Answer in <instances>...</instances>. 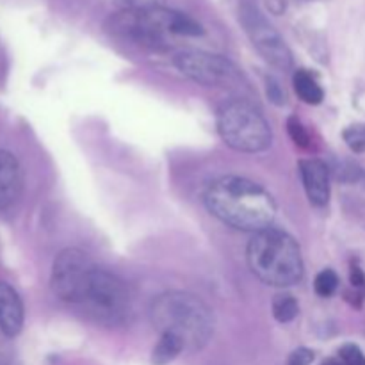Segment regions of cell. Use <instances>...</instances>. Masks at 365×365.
Instances as JSON below:
<instances>
[{"instance_id": "cell-3", "label": "cell", "mask_w": 365, "mask_h": 365, "mask_svg": "<svg viewBox=\"0 0 365 365\" xmlns=\"http://www.w3.org/2000/svg\"><path fill=\"white\" fill-rule=\"evenodd\" d=\"M153 327L160 334H173L185 348H202L214 334V314L198 296L191 292H164L150 309Z\"/></svg>"}, {"instance_id": "cell-22", "label": "cell", "mask_w": 365, "mask_h": 365, "mask_svg": "<svg viewBox=\"0 0 365 365\" xmlns=\"http://www.w3.org/2000/svg\"><path fill=\"white\" fill-rule=\"evenodd\" d=\"M267 95H269V98L273 100L277 106H284V103L287 102V100H285L284 89H282L280 84H278L277 81H273V78L267 81Z\"/></svg>"}, {"instance_id": "cell-12", "label": "cell", "mask_w": 365, "mask_h": 365, "mask_svg": "<svg viewBox=\"0 0 365 365\" xmlns=\"http://www.w3.org/2000/svg\"><path fill=\"white\" fill-rule=\"evenodd\" d=\"M21 191V171L16 157L7 150H0V210L7 209L18 200Z\"/></svg>"}, {"instance_id": "cell-18", "label": "cell", "mask_w": 365, "mask_h": 365, "mask_svg": "<svg viewBox=\"0 0 365 365\" xmlns=\"http://www.w3.org/2000/svg\"><path fill=\"white\" fill-rule=\"evenodd\" d=\"M287 130H289V135H291L292 141H294L298 146L307 148V146L310 145L309 132H307V128L303 127V123L296 116H291L287 120Z\"/></svg>"}, {"instance_id": "cell-24", "label": "cell", "mask_w": 365, "mask_h": 365, "mask_svg": "<svg viewBox=\"0 0 365 365\" xmlns=\"http://www.w3.org/2000/svg\"><path fill=\"white\" fill-rule=\"evenodd\" d=\"M321 365H342L341 362H339V360H334V359H330V360H327V362H323Z\"/></svg>"}, {"instance_id": "cell-14", "label": "cell", "mask_w": 365, "mask_h": 365, "mask_svg": "<svg viewBox=\"0 0 365 365\" xmlns=\"http://www.w3.org/2000/svg\"><path fill=\"white\" fill-rule=\"evenodd\" d=\"M184 348L185 344L180 337L173 334H163L152 351V364L168 365L184 351Z\"/></svg>"}, {"instance_id": "cell-4", "label": "cell", "mask_w": 365, "mask_h": 365, "mask_svg": "<svg viewBox=\"0 0 365 365\" xmlns=\"http://www.w3.org/2000/svg\"><path fill=\"white\" fill-rule=\"evenodd\" d=\"M250 269L273 287H291L303 278V257L298 242L287 232L266 228L257 232L248 245Z\"/></svg>"}, {"instance_id": "cell-11", "label": "cell", "mask_w": 365, "mask_h": 365, "mask_svg": "<svg viewBox=\"0 0 365 365\" xmlns=\"http://www.w3.org/2000/svg\"><path fill=\"white\" fill-rule=\"evenodd\" d=\"M24 303L18 292L6 282H0V331L7 337H14L24 327Z\"/></svg>"}, {"instance_id": "cell-21", "label": "cell", "mask_w": 365, "mask_h": 365, "mask_svg": "<svg viewBox=\"0 0 365 365\" xmlns=\"http://www.w3.org/2000/svg\"><path fill=\"white\" fill-rule=\"evenodd\" d=\"M125 9H150L163 6L166 0H118Z\"/></svg>"}, {"instance_id": "cell-13", "label": "cell", "mask_w": 365, "mask_h": 365, "mask_svg": "<svg viewBox=\"0 0 365 365\" xmlns=\"http://www.w3.org/2000/svg\"><path fill=\"white\" fill-rule=\"evenodd\" d=\"M292 82H294V91L298 93L299 98L305 103H310V106H317V103L323 102L324 91L317 81L314 78V75L307 70H296L294 77H292Z\"/></svg>"}, {"instance_id": "cell-17", "label": "cell", "mask_w": 365, "mask_h": 365, "mask_svg": "<svg viewBox=\"0 0 365 365\" xmlns=\"http://www.w3.org/2000/svg\"><path fill=\"white\" fill-rule=\"evenodd\" d=\"M342 138H344L346 145L355 153L365 152V123H356L348 127L342 132Z\"/></svg>"}, {"instance_id": "cell-10", "label": "cell", "mask_w": 365, "mask_h": 365, "mask_svg": "<svg viewBox=\"0 0 365 365\" xmlns=\"http://www.w3.org/2000/svg\"><path fill=\"white\" fill-rule=\"evenodd\" d=\"M299 173L310 203L327 205L330 200V170L327 164L319 159H303L299 160Z\"/></svg>"}, {"instance_id": "cell-1", "label": "cell", "mask_w": 365, "mask_h": 365, "mask_svg": "<svg viewBox=\"0 0 365 365\" xmlns=\"http://www.w3.org/2000/svg\"><path fill=\"white\" fill-rule=\"evenodd\" d=\"M209 212L241 232H262L273 223L277 205L262 185L245 177H223L205 192Z\"/></svg>"}, {"instance_id": "cell-8", "label": "cell", "mask_w": 365, "mask_h": 365, "mask_svg": "<svg viewBox=\"0 0 365 365\" xmlns=\"http://www.w3.org/2000/svg\"><path fill=\"white\" fill-rule=\"evenodd\" d=\"M173 63L180 70V73L202 86L225 89H234L241 86L242 75L239 68L230 59L217 53L184 50L175 56Z\"/></svg>"}, {"instance_id": "cell-2", "label": "cell", "mask_w": 365, "mask_h": 365, "mask_svg": "<svg viewBox=\"0 0 365 365\" xmlns=\"http://www.w3.org/2000/svg\"><path fill=\"white\" fill-rule=\"evenodd\" d=\"M107 31L148 48H164L175 36L203 34V27L195 18L163 6L120 11L107 20Z\"/></svg>"}, {"instance_id": "cell-7", "label": "cell", "mask_w": 365, "mask_h": 365, "mask_svg": "<svg viewBox=\"0 0 365 365\" xmlns=\"http://www.w3.org/2000/svg\"><path fill=\"white\" fill-rule=\"evenodd\" d=\"M96 266L86 252L78 248H66L56 257L52 267L53 294L66 303L82 305Z\"/></svg>"}, {"instance_id": "cell-5", "label": "cell", "mask_w": 365, "mask_h": 365, "mask_svg": "<svg viewBox=\"0 0 365 365\" xmlns=\"http://www.w3.org/2000/svg\"><path fill=\"white\" fill-rule=\"evenodd\" d=\"M217 132L221 139L237 152H264L273 141V132L266 118L248 100L242 98L228 100L220 107Z\"/></svg>"}, {"instance_id": "cell-6", "label": "cell", "mask_w": 365, "mask_h": 365, "mask_svg": "<svg viewBox=\"0 0 365 365\" xmlns=\"http://www.w3.org/2000/svg\"><path fill=\"white\" fill-rule=\"evenodd\" d=\"M82 307L100 323L120 324L130 312V294L121 278L102 267H96Z\"/></svg>"}, {"instance_id": "cell-9", "label": "cell", "mask_w": 365, "mask_h": 365, "mask_svg": "<svg viewBox=\"0 0 365 365\" xmlns=\"http://www.w3.org/2000/svg\"><path fill=\"white\" fill-rule=\"evenodd\" d=\"M239 18L250 41L253 43L260 56L278 70H289L292 66V53L280 32L273 27L269 20L260 13L259 7L252 2H242Z\"/></svg>"}, {"instance_id": "cell-23", "label": "cell", "mask_w": 365, "mask_h": 365, "mask_svg": "<svg viewBox=\"0 0 365 365\" xmlns=\"http://www.w3.org/2000/svg\"><path fill=\"white\" fill-rule=\"evenodd\" d=\"M351 284L359 289L365 287V274L359 266L351 267Z\"/></svg>"}, {"instance_id": "cell-16", "label": "cell", "mask_w": 365, "mask_h": 365, "mask_svg": "<svg viewBox=\"0 0 365 365\" xmlns=\"http://www.w3.org/2000/svg\"><path fill=\"white\" fill-rule=\"evenodd\" d=\"M339 287V277L335 271L331 269H323L314 280V289H316L317 296L321 298H330Z\"/></svg>"}, {"instance_id": "cell-15", "label": "cell", "mask_w": 365, "mask_h": 365, "mask_svg": "<svg viewBox=\"0 0 365 365\" xmlns=\"http://www.w3.org/2000/svg\"><path fill=\"white\" fill-rule=\"evenodd\" d=\"M299 312L298 302L292 294H278L273 299V316L278 323H291Z\"/></svg>"}, {"instance_id": "cell-20", "label": "cell", "mask_w": 365, "mask_h": 365, "mask_svg": "<svg viewBox=\"0 0 365 365\" xmlns=\"http://www.w3.org/2000/svg\"><path fill=\"white\" fill-rule=\"evenodd\" d=\"M314 362V351L307 348H298L291 353L287 365H310Z\"/></svg>"}, {"instance_id": "cell-19", "label": "cell", "mask_w": 365, "mask_h": 365, "mask_svg": "<svg viewBox=\"0 0 365 365\" xmlns=\"http://www.w3.org/2000/svg\"><path fill=\"white\" fill-rule=\"evenodd\" d=\"M342 365H365V355L356 344H344L339 349Z\"/></svg>"}]
</instances>
